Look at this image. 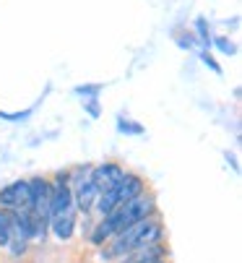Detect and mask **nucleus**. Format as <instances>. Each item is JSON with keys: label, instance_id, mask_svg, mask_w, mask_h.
I'll use <instances>...</instances> for the list:
<instances>
[{"label": "nucleus", "instance_id": "f03ea898", "mask_svg": "<svg viewBox=\"0 0 242 263\" xmlns=\"http://www.w3.org/2000/svg\"><path fill=\"white\" fill-rule=\"evenodd\" d=\"M159 240H161V224H159V219L148 216V219L133 224V227L123 230L120 235H115L109 240V248L102 250V260H120V258H125L146 245H154Z\"/></svg>", "mask_w": 242, "mask_h": 263}, {"label": "nucleus", "instance_id": "39448f33", "mask_svg": "<svg viewBox=\"0 0 242 263\" xmlns=\"http://www.w3.org/2000/svg\"><path fill=\"white\" fill-rule=\"evenodd\" d=\"M89 175H91V182H94V187H97V193L102 196V193L112 191V187L123 180L128 172L120 167V164H115V162H107V164H99V167L89 170Z\"/></svg>", "mask_w": 242, "mask_h": 263}, {"label": "nucleus", "instance_id": "0eeeda50", "mask_svg": "<svg viewBox=\"0 0 242 263\" xmlns=\"http://www.w3.org/2000/svg\"><path fill=\"white\" fill-rule=\"evenodd\" d=\"M164 253H167L164 245L154 242V245H146V248H141V250H136V253L125 255V258H120V260H123V263H161Z\"/></svg>", "mask_w": 242, "mask_h": 263}, {"label": "nucleus", "instance_id": "423d86ee", "mask_svg": "<svg viewBox=\"0 0 242 263\" xmlns=\"http://www.w3.org/2000/svg\"><path fill=\"white\" fill-rule=\"evenodd\" d=\"M29 180H18L11 182L8 187L0 191V206L3 209H18V211H29Z\"/></svg>", "mask_w": 242, "mask_h": 263}, {"label": "nucleus", "instance_id": "20e7f679", "mask_svg": "<svg viewBox=\"0 0 242 263\" xmlns=\"http://www.w3.org/2000/svg\"><path fill=\"white\" fill-rule=\"evenodd\" d=\"M141 193H143V180H141L138 175H131V172H128L123 180L112 187V191H107V193H102V196L97 198L94 209H97L99 216H107L109 211H115L117 206L133 201V198L141 196Z\"/></svg>", "mask_w": 242, "mask_h": 263}, {"label": "nucleus", "instance_id": "6e6552de", "mask_svg": "<svg viewBox=\"0 0 242 263\" xmlns=\"http://www.w3.org/2000/svg\"><path fill=\"white\" fill-rule=\"evenodd\" d=\"M11 242V221H8V211L0 209V248H8Z\"/></svg>", "mask_w": 242, "mask_h": 263}, {"label": "nucleus", "instance_id": "f257e3e1", "mask_svg": "<svg viewBox=\"0 0 242 263\" xmlns=\"http://www.w3.org/2000/svg\"><path fill=\"white\" fill-rule=\"evenodd\" d=\"M154 209L156 206H154V198L151 196H146V193L136 196L133 201L117 206L115 211H109L107 216H102V221L97 224L94 232H91V242L94 245H102V242L112 240L115 235H120L123 230L133 227V224H138V221H143L148 216H154Z\"/></svg>", "mask_w": 242, "mask_h": 263}, {"label": "nucleus", "instance_id": "7ed1b4c3", "mask_svg": "<svg viewBox=\"0 0 242 263\" xmlns=\"http://www.w3.org/2000/svg\"><path fill=\"white\" fill-rule=\"evenodd\" d=\"M76 211L78 209L73 201V191L65 182V177H58L55 182H50V227L55 230L60 240H68L73 235Z\"/></svg>", "mask_w": 242, "mask_h": 263}]
</instances>
